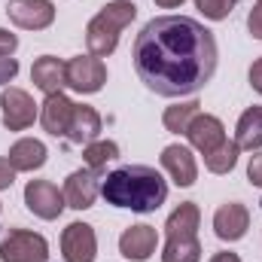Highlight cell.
<instances>
[{
    "mask_svg": "<svg viewBox=\"0 0 262 262\" xmlns=\"http://www.w3.org/2000/svg\"><path fill=\"white\" fill-rule=\"evenodd\" d=\"M140 82L162 98L198 95L216 73L220 49L213 31L189 15L149 18L131 49Z\"/></svg>",
    "mask_w": 262,
    "mask_h": 262,
    "instance_id": "obj_1",
    "label": "cell"
},
{
    "mask_svg": "<svg viewBox=\"0 0 262 262\" xmlns=\"http://www.w3.org/2000/svg\"><path fill=\"white\" fill-rule=\"evenodd\" d=\"M101 195L113 207H125L134 213H152L165 204L168 183L149 165H122L107 174L101 183Z\"/></svg>",
    "mask_w": 262,
    "mask_h": 262,
    "instance_id": "obj_2",
    "label": "cell"
},
{
    "mask_svg": "<svg viewBox=\"0 0 262 262\" xmlns=\"http://www.w3.org/2000/svg\"><path fill=\"white\" fill-rule=\"evenodd\" d=\"M137 15V6L131 0H113L107 3L85 28V46H89V55H98V58H107L116 52L119 46V34L128 28Z\"/></svg>",
    "mask_w": 262,
    "mask_h": 262,
    "instance_id": "obj_3",
    "label": "cell"
},
{
    "mask_svg": "<svg viewBox=\"0 0 262 262\" xmlns=\"http://www.w3.org/2000/svg\"><path fill=\"white\" fill-rule=\"evenodd\" d=\"M49 241L28 229H12L0 241V262H46Z\"/></svg>",
    "mask_w": 262,
    "mask_h": 262,
    "instance_id": "obj_4",
    "label": "cell"
},
{
    "mask_svg": "<svg viewBox=\"0 0 262 262\" xmlns=\"http://www.w3.org/2000/svg\"><path fill=\"white\" fill-rule=\"evenodd\" d=\"M107 82V67L98 55H76L67 61V85L79 95H95Z\"/></svg>",
    "mask_w": 262,
    "mask_h": 262,
    "instance_id": "obj_5",
    "label": "cell"
},
{
    "mask_svg": "<svg viewBox=\"0 0 262 262\" xmlns=\"http://www.w3.org/2000/svg\"><path fill=\"white\" fill-rule=\"evenodd\" d=\"M25 204L40 220H58L61 210L67 207L64 192L55 183H49V180H31L25 186Z\"/></svg>",
    "mask_w": 262,
    "mask_h": 262,
    "instance_id": "obj_6",
    "label": "cell"
},
{
    "mask_svg": "<svg viewBox=\"0 0 262 262\" xmlns=\"http://www.w3.org/2000/svg\"><path fill=\"white\" fill-rule=\"evenodd\" d=\"M0 110H3V125L9 131L31 128L34 119H37V104H34V98H31L25 89H15V85L3 89V95H0Z\"/></svg>",
    "mask_w": 262,
    "mask_h": 262,
    "instance_id": "obj_7",
    "label": "cell"
},
{
    "mask_svg": "<svg viewBox=\"0 0 262 262\" xmlns=\"http://www.w3.org/2000/svg\"><path fill=\"white\" fill-rule=\"evenodd\" d=\"M6 15L15 28L25 31H46L55 21V3L52 0H9Z\"/></svg>",
    "mask_w": 262,
    "mask_h": 262,
    "instance_id": "obj_8",
    "label": "cell"
},
{
    "mask_svg": "<svg viewBox=\"0 0 262 262\" xmlns=\"http://www.w3.org/2000/svg\"><path fill=\"white\" fill-rule=\"evenodd\" d=\"M61 256L64 262H95L98 238L89 223H70L61 232Z\"/></svg>",
    "mask_w": 262,
    "mask_h": 262,
    "instance_id": "obj_9",
    "label": "cell"
},
{
    "mask_svg": "<svg viewBox=\"0 0 262 262\" xmlns=\"http://www.w3.org/2000/svg\"><path fill=\"white\" fill-rule=\"evenodd\" d=\"M159 162H162V168L168 171V177L177 183V186H192L198 180V165H195V156H192V149L189 146H183V143H171V146H165L162 149V156H159Z\"/></svg>",
    "mask_w": 262,
    "mask_h": 262,
    "instance_id": "obj_10",
    "label": "cell"
},
{
    "mask_svg": "<svg viewBox=\"0 0 262 262\" xmlns=\"http://www.w3.org/2000/svg\"><path fill=\"white\" fill-rule=\"evenodd\" d=\"M250 229V210L241 204V201H229L223 207H216L213 213V232L220 241H241Z\"/></svg>",
    "mask_w": 262,
    "mask_h": 262,
    "instance_id": "obj_11",
    "label": "cell"
},
{
    "mask_svg": "<svg viewBox=\"0 0 262 262\" xmlns=\"http://www.w3.org/2000/svg\"><path fill=\"white\" fill-rule=\"evenodd\" d=\"M159 247V235L152 226H128L122 235H119V253L128 262H146Z\"/></svg>",
    "mask_w": 262,
    "mask_h": 262,
    "instance_id": "obj_12",
    "label": "cell"
},
{
    "mask_svg": "<svg viewBox=\"0 0 262 262\" xmlns=\"http://www.w3.org/2000/svg\"><path fill=\"white\" fill-rule=\"evenodd\" d=\"M64 201L73 210H89L98 198V174L92 168H79L64 180Z\"/></svg>",
    "mask_w": 262,
    "mask_h": 262,
    "instance_id": "obj_13",
    "label": "cell"
},
{
    "mask_svg": "<svg viewBox=\"0 0 262 262\" xmlns=\"http://www.w3.org/2000/svg\"><path fill=\"white\" fill-rule=\"evenodd\" d=\"M186 137H189V143L195 146L201 156H210L226 140V125L216 116H210V113H195V119L186 128Z\"/></svg>",
    "mask_w": 262,
    "mask_h": 262,
    "instance_id": "obj_14",
    "label": "cell"
},
{
    "mask_svg": "<svg viewBox=\"0 0 262 262\" xmlns=\"http://www.w3.org/2000/svg\"><path fill=\"white\" fill-rule=\"evenodd\" d=\"M31 82L43 92V95H58L67 85V61L55 55H43L31 67Z\"/></svg>",
    "mask_w": 262,
    "mask_h": 262,
    "instance_id": "obj_15",
    "label": "cell"
},
{
    "mask_svg": "<svg viewBox=\"0 0 262 262\" xmlns=\"http://www.w3.org/2000/svg\"><path fill=\"white\" fill-rule=\"evenodd\" d=\"M70 116H73V101L67 98L64 92L46 95V101H43V107H40V122H43L46 134H52V137H67Z\"/></svg>",
    "mask_w": 262,
    "mask_h": 262,
    "instance_id": "obj_16",
    "label": "cell"
},
{
    "mask_svg": "<svg viewBox=\"0 0 262 262\" xmlns=\"http://www.w3.org/2000/svg\"><path fill=\"white\" fill-rule=\"evenodd\" d=\"M101 125H104V122H101V113H98L95 107H89V104H73V116H70V125H67V140L85 146V143L98 140Z\"/></svg>",
    "mask_w": 262,
    "mask_h": 262,
    "instance_id": "obj_17",
    "label": "cell"
},
{
    "mask_svg": "<svg viewBox=\"0 0 262 262\" xmlns=\"http://www.w3.org/2000/svg\"><path fill=\"white\" fill-rule=\"evenodd\" d=\"M46 143L37 137H21L9 146V165L15 171H40L46 165Z\"/></svg>",
    "mask_w": 262,
    "mask_h": 262,
    "instance_id": "obj_18",
    "label": "cell"
},
{
    "mask_svg": "<svg viewBox=\"0 0 262 262\" xmlns=\"http://www.w3.org/2000/svg\"><path fill=\"white\" fill-rule=\"evenodd\" d=\"M198 226H201V210H198L195 201H183L165 223V235L168 238H192L198 235Z\"/></svg>",
    "mask_w": 262,
    "mask_h": 262,
    "instance_id": "obj_19",
    "label": "cell"
},
{
    "mask_svg": "<svg viewBox=\"0 0 262 262\" xmlns=\"http://www.w3.org/2000/svg\"><path fill=\"white\" fill-rule=\"evenodd\" d=\"M235 143L241 149H259L262 146V107H247L238 119V128H235Z\"/></svg>",
    "mask_w": 262,
    "mask_h": 262,
    "instance_id": "obj_20",
    "label": "cell"
},
{
    "mask_svg": "<svg viewBox=\"0 0 262 262\" xmlns=\"http://www.w3.org/2000/svg\"><path fill=\"white\" fill-rule=\"evenodd\" d=\"M162 262H201V241L192 238H168L162 247Z\"/></svg>",
    "mask_w": 262,
    "mask_h": 262,
    "instance_id": "obj_21",
    "label": "cell"
},
{
    "mask_svg": "<svg viewBox=\"0 0 262 262\" xmlns=\"http://www.w3.org/2000/svg\"><path fill=\"white\" fill-rule=\"evenodd\" d=\"M238 156H241V146L235 140H223L210 156H204V168L210 174H229L238 165Z\"/></svg>",
    "mask_w": 262,
    "mask_h": 262,
    "instance_id": "obj_22",
    "label": "cell"
},
{
    "mask_svg": "<svg viewBox=\"0 0 262 262\" xmlns=\"http://www.w3.org/2000/svg\"><path fill=\"white\" fill-rule=\"evenodd\" d=\"M198 107H201V104H198L195 98H192V101H186V104H174V107H168V110H165V116H162L165 128L171 131V134H186L189 122L195 119Z\"/></svg>",
    "mask_w": 262,
    "mask_h": 262,
    "instance_id": "obj_23",
    "label": "cell"
},
{
    "mask_svg": "<svg viewBox=\"0 0 262 262\" xmlns=\"http://www.w3.org/2000/svg\"><path fill=\"white\" fill-rule=\"evenodd\" d=\"M113 159H119V146L113 143V140H92V143H85V149H82V162L92 168V171H101L107 162H113Z\"/></svg>",
    "mask_w": 262,
    "mask_h": 262,
    "instance_id": "obj_24",
    "label": "cell"
},
{
    "mask_svg": "<svg viewBox=\"0 0 262 262\" xmlns=\"http://www.w3.org/2000/svg\"><path fill=\"white\" fill-rule=\"evenodd\" d=\"M195 6L201 9L204 18H210V21H223V18L232 15V9L238 6V0H195Z\"/></svg>",
    "mask_w": 262,
    "mask_h": 262,
    "instance_id": "obj_25",
    "label": "cell"
},
{
    "mask_svg": "<svg viewBox=\"0 0 262 262\" xmlns=\"http://www.w3.org/2000/svg\"><path fill=\"white\" fill-rule=\"evenodd\" d=\"M15 73H18V61H15L12 55H0V85L12 82Z\"/></svg>",
    "mask_w": 262,
    "mask_h": 262,
    "instance_id": "obj_26",
    "label": "cell"
},
{
    "mask_svg": "<svg viewBox=\"0 0 262 262\" xmlns=\"http://www.w3.org/2000/svg\"><path fill=\"white\" fill-rule=\"evenodd\" d=\"M247 180H250V186L262 189V152L250 156V165H247Z\"/></svg>",
    "mask_w": 262,
    "mask_h": 262,
    "instance_id": "obj_27",
    "label": "cell"
},
{
    "mask_svg": "<svg viewBox=\"0 0 262 262\" xmlns=\"http://www.w3.org/2000/svg\"><path fill=\"white\" fill-rule=\"evenodd\" d=\"M247 31H250L256 40H262V3H256V6L250 9V15H247Z\"/></svg>",
    "mask_w": 262,
    "mask_h": 262,
    "instance_id": "obj_28",
    "label": "cell"
},
{
    "mask_svg": "<svg viewBox=\"0 0 262 262\" xmlns=\"http://www.w3.org/2000/svg\"><path fill=\"white\" fill-rule=\"evenodd\" d=\"M18 49V37L9 34L6 28H0V55H12Z\"/></svg>",
    "mask_w": 262,
    "mask_h": 262,
    "instance_id": "obj_29",
    "label": "cell"
},
{
    "mask_svg": "<svg viewBox=\"0 0 262 262\" xmlns=\"http://www.w3.org/2000/svg\"><path fill=\"white\" fill-rule=\"evenodd\" d=\"M15 183V168L9 165V159H0V189H9Z\"/></svg>",
    "mask_w": 262,
    "mask_h": 262,
    "instance_id": "obj_30",
    "label": "cell"
},
{
    "mask_svg": "<svg viewBox=\"0 0 262 262\" xmlns=\"http://www.w3.org/2000/svg\"><path fill=\"white\" fill-rule=\"evenodd\" d=\"M250 85H253V89L262 95V58H256V61H253V67H250Z\"/></svg>",
    "mask_w": 262,
    "mask_h": 262,
    "instance_id": "obj_31",
    "label": "cell"
},
{
    "mask_svg": "<svg viewBox=\"0 0 262 262\" xmlns=\"http://www.w3.org/2000/svg\"><path fill=\"white\" fill-rule=\"evenodd\" d=\"M210 262H241V256H238V253H232V250H220V253H213V256H210Z\"/></svg>",
    "mask_w": 262,
    "mask_h": 262,
    "instance_id": "obj_32",
    "label": "cell"
},
{
    "mask_svg": "<svg viewBox=\"0 0 262 262\" xmlns=\"http://www.w3.org/2000/svg\"><path fill=\"white\" fill-rule=\"evenodd\" d=\"M156 6H162V9H174V6H180L183 0H152Z\"/></svg>",
    "mask_w": 262,
    "mask_h": 262,
    "instance_id": "obj_33",
    "label": "cell"
},
{
    "mask_svg": "<svg viewBox=\"0 0 262 262\" xmlns=\"http://www.w3.org/2000/svg\"><path fill=\"white\" fill-rule=\"evenodd\" d=\"M259 3H262V0H259Z\"/></svg>",
    "mask_w": 262,
    "mask_h": 262,
    "instance_id": "obj_34",
    "label": "cell"
}]
</instances>
